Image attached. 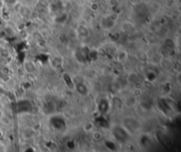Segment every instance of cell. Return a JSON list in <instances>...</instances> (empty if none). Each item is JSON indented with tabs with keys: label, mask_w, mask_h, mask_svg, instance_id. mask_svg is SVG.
Masks as SVG:
<instances>
[{
	"label": "cell",
	"mask_w": 181,
	"mask_h": 152,
	"mask_svg": "<svg viewBox=\"0 0 181 152\" xmlns=\"http://www.w3.org/2000/svg\"><path fill=\"white\" fill-rule=\"evenodd\" d=\"M75 88H76V90L78 91V93H80L81 95H87L88 94V88L85 84L83 83H77L75 85Z\"/></svg>",
	"instance_id": "cell-1"
},
{
	"label": "cell",
	"mask_w": 181,
	"mask_h": 152,
	"mask_svg": "<svg viewBox=\"0 0 181 152\" xmlns=\"http://www.w3.org/2000/svg\"><path fill=\"white\" fill-rule=\"evenodd\" d=\"M25 69L27 71H28L29 73H33L36 70V67H35V66L31 62H26V64H25Z\"/></svg>",
	"instance_id": "cell-2"
},
{
	"label": "cell",
	"mask_w": 181,
	"mask_h": 152,
	"mask_svg": "<svg viewBox=\"0 0 181 152\" xmlns=\"http://www.w3.org/2000/svg\"><path fill=\"white\" fill-rule=\"evenodd\" d=\"M164 44H165L166 47H168V48H170V49H171V48H173V47L175 46L174 42H173L172 40H171V39H166V40L164 41Z\"/></svg>",
	"instance_id": "cell-3"
}]
</instances>
